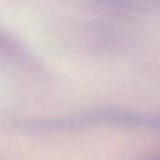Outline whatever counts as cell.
I'll return each instance as SVG.
<instances>
[{
    "label": "cell",
    "mask_w": 160,
    "mask_h": 160,
    "mask_svg": "<svg viewBox=\"0 0 160 160\" xmlns=\"http://www.w3.org/2000/svg\"><path fill=\"white\" fill-rule=\"evenodd\" d=\"M111 6L140 10V11H156L160 10V0H94Z\"/></svg>",
    "instance_id": "cell-1"
},
{
    "label": "cell",
    "mask_w": 160,
    "mask_h": 160,
    "mask_svg": "<svg viewBox=\"0 0 160 160\" xmlns=\"http://www.w3.org/2000/svg\"><path fill=\"white\" fill-rule=\"evenodd\" d=\"M121 118H125L130 121H134V122H144V124H150V125H154V126H158L160 128V116H136V115H131V116H121Z\"/></svg>",
    "instance_id": "cell-2"
}]
</instances>
